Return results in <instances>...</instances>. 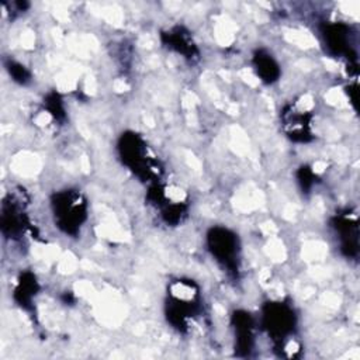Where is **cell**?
<instances>
[{"instance_id": "obj_6", "label": "cell", "mask_w": 360, "mask_h": 360, "mask_svg": "<svg viewBox=\"0 0 360 360\" xmlns=\"http://www.w3.org/2000/svg\"><path fill=\"white\" fill-rule=\"evenodd\" d=\"M336 231L339 232L342 240V249L347 256L357 255V224L352 218L339 217L336 221Z\"/></svg>"}, {"instance_id": "obj_2", "label": "cell", "mask_w": 360, "mask_h": 360, "mask_svg": "<svg viewBox=\"0 0 360 360\" xmlns=\"http://www.w3.org/2000/svg\"><path fill=\"white\" fill-rule=\"evenodd\" d=\"M208 249L211 250L215 260H218L228 270L236 269L238 257V238L233 232L226 228L215 226L208 235Z\"/></svg>"}, {"instance_id": "obj_1", "label": "cell", "mask_w": 360, "mask_h": 360, "mask_svg": "<svg viewBox=\"0 0 360 360\" xmlns=\"http://www.w3.org/2000/svg\"><path fill=\"white\" fill-rule=\"evenodd\" d=\"M52 205L58 226L66 233H73L86 218V204L77 193H58Z\"/></svg>"}, {"instance_id": "obj_7", "label": "cell", "mask_w": 360, "mask_h": 360, "mask_svg": "<svg viewBox=\"0 0 360 360\" xmlns=\"http://www.w3.org/2000/svg\"><path fill=\"white\" fill-rule=\"evenodd\" d=\"M253 65L257 76L264 83H273L280 76V68L277 62L267 52L259 51L253 58Z\"/></svg>"}, {"instance_id": "obj_9", "label": "cell", "mask_w": 360, "mask_h": 360, "mask_svg": "<svg viewBox=\"0 0 360 360\" xmlns=\"http://www.w3.org/2000/svg\"><path fill=\"white\" fill-rule=\"evenodd\" d=\"M10 73H11V76L14 77V80L15 82H20V83H25L27 80H28V72L25 70V68L24 66H21V65H18V63H11L10 65Z\"/></svg>"}, {"instance_id": "obj_4", "label": "cell", "mask_w": 360, "mask_h": 360, "mask_svg": "<svg viewBox=\"0 0 360 360\" xmlns=\"http://www.w3.org/2000/svg\"><path fill=\"white\" fill-rule=\"evenodd\" d=\"M264 325L274 339H284L294 328L292 309L281 302H270L264 309Z\"/></svg>"}, {"instance_id": "obj_8", "label": "cell", "mask_w": 360, "mask_h": 360, "mask_svg": "<svg viewBox=\"0 0 360 360\" xmlns=\"http://www.w3.org/2000/svg\"><path fill=\"white\" fill-rule=\"evenodd\" d=\"M165 42L169 48L181 53L186 58H193L195 55V45L193 44L188 34H186L181 28H176L165 34Z\"/></svg>"}, {"instance_id": "obj_11", "label": "cell", "mask_w": 360, "mask_h": 360, "mask_svg": "<svg viewBox=\"0 0 360 360\" xmlns=\"http://www.w3.org/2000/svg\"><path fill=\"white\" fill-rule=\"evenodd\" d=\"M300 181H301V184H302V188L305 187L307 190L311 187V184H312V179H314V173L308 169V167H302V170H301V176H300Z\"/></svg>"}, {"instance_id": "obj_10", "label": "cell", "mask_w": 360, "mask_h": 360, "mask_svg": "<svg viewBox=\"0 0 360 360\" xmlns=\"http://www.w3.org/2000/svg\"><path fill=\"white\" fill-rule=\"evenodd\" d=\"M48 108L51 111L52 115H55L56 118H59L63 114V108H62V101L59 98L58 94H52L48 98Z\"/></svg>"}, {"instance_id": "obj_3", "label": "cell", "mask_w": 360, "mask_h": 360, "mask_svg": "<svg viewBox=\"0 0 360 360\" xmlns=\"http://www.w3.org/2000/svg\"><path fill=\"white\" fill-rule=\"evenodd\" d=\"M120 150L124 163L138 176L148 177L153 172L150 166L152 159L149 158L146 145L136 134L124 135L121 139Z\"/></svg>"}, {"instance_id": "obj_5", "label": "cell", "mask_w": 360, "mask_h": 360, "mask_svg": "<svg viewBox=\"0 0 360 360\" xmlns=\"http://www.w3.org/2000/svg\"><path fill=\"white\" fill-rule=\"evenodd\" d=\"M325 37V44L329 48L332 53L342 55V53H349V28L345 24H328L323 32Z\"/></svg>"}]
</instances>
